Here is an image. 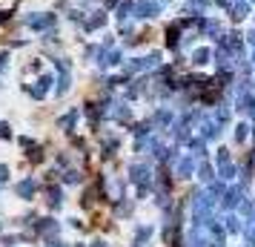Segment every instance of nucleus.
Here are the masks:
<instances>
[{
    "label": "nucleus",
    "mask_w": 255,
    "mask_h": 247,
    "mask_svg": "<svg viewBox=\"0 0 255 247\" xmlns=\"http://www.w3.org/2000/svg\"><path fill=\"white\" fill-rule=\"evenodd\" d=\"M52 83H55V75H52V72H43V75L35 81V86H29V83H26L23 89L32 95L35 101H43V98H46V92L52 89Z\"/></svg>",
    "instance_id": "nucleus-1"
},
{
    "label": "nucleus",
    "mask_w": 255,
    "mask_h": 247,
    "mask_svg": "<svg viewBox=\"0 0 255 247\" xmlns=\"http://www.w3.org/2000/svg\"><path fill=\"white\" fill-rule=\"evenodd\" d=\"M23 23L29 26V29H35V32H46V29H52V26H55V14H49V12L46 14H43V12H32Z\"/></svg>",
    "instance_id": "nucleus-2"
},
{
    "label": "nucleus",
    "mask_w": 255,
    "mask_h": 247,
    "mask_svg": "<svg viewBox=\"0 0 255 247\" xmlns=\"http://www.w3.org/2000/svg\"><path fill=\"white\" fill-rule=\"evenodd\" d=\"M14 193H17V199H23V201H35V193H37L35 178H23L20 184H14Z\"/></svg>",
    "instance_id": "nucleus-3"
},
{
    "label": "nucleus",
    "mask_w": 255,
    "mask_h": 247,
    "mask_svg": "<svg viewBox=\"0 0 255 247\" xmlns=\"http://www.w3.org/2000/svg\"><path fill=\"white\" fill-rule=\"evenodd\" d=\"M35 227H37V233L43 236V239H55V236L60 233L58 222H55L52 216H46V219H40V222H35Z\"/></svg>",
    "instance_id": "nucleus-4"
},
{
    "label": "nucleus",
    "mask_w": 255,
    "mask_h": 247,
    "mask_svg": "<svg viewBox=\"0 0 255 247\" xmlns=\"http://www.w3.org/2000/svg\"><path fill=\"white\" fill-rule=\"evenodd\" d=\"M46 201H49V210H58L60 204H63V193H60V187L49 184L46 187Z\"/></svg>",
    "instance_id": "nucleus-5"
},
{
    "label": "nucleus",
    "mask_w": 255,
    "mask_h": 247,
    "mask_svg": "<svg viewBox=\"0 0 255 247\" xmlns=\"http://www.w3.org/2000/svg\"><path fill=\"white\" fill-rule=\"evenodd\" d=\"M58 69H60L58 95H66V89H69V83H72V75H69V69H66V63H63V60H58Z\"/></svg>",
    "instance_id": "nucleus-6"
},
{
    "label": "nucleus",
    "mask_w": 255,
    "mask_h": 247,
    "mask_svg": "<svg viewBox=\"0 0 255 247\" xmlns=\"http://www.w3.org/2000/svg\"><path fill=\"white\" fill-rule=\"evenodd\" d=\"M75 121H78V112L72 109V112H66V115H63V118L58 121V127H60V130H66V132H69L72 127H75Z\"/></svg>",
    "instance_id": "nucleus-7"
},
{
    "label": "nucleus",
    "mask_w": 255,
    "mask_h": 247,
    "mask_svg": "<svg viewBox=\"0 0 255 247\" xmlns=\"http://www.w3.org/2000/svg\"><path fill=\"white\" fill-rule=\"evenodd\" d=\"M78 181H81V176H78L75 170H66V173H63V184H78Z\"/></svg>",
    "instance_id": "nucleus-8"
},
{
    "label": "nucleus",
    "mask_w": 255,
    "mask_h": 247,
    "mask_svg": "<svg viewBox=\"0 0 255 247\" xmlns=\"http://www.w3.org/2000/svg\"><path fill=\"white\" fill-rule=\"evenodd\" d=\"M0 138H3V141H9V138H12V127H9L6 121H0Z\"/></svg>",
    "instance_id": "nucleus-9"
},
{
    "label": "nucleus",
    "mask_w": 255,
    "mask_h": 247,
    "mask_svg": "<svg viewBox=\"0 0 255 247\" xmlns=\"http://www.w3.org/2000/svg\"><path fill=\"white\" fill-rule=\"evenodd\" d=\"M9 69V52H0V72Z\"/></svg>",
    "instance_id": "nucleus-10"
},
{
    "label": "nucleus",
    "mask_w": 255,
    "mask_h": 247,
    "mask_svg": "<svg viewBox=\"0 0 255 247\" xmlns=\"http://www.w3.org/2000/svg\"><path fill=\"white\" fill-rule=\"evenodd\" d=\"M6 181H9V167H6V164H0V187H3Z\"/></svg>",
    "instance_id": "nucleus-11"
},
{
    "label": "nucleus",
    "mask_w": 255,
    "mask_h": 247,
    "mask_svg": "<svg viewBox=\"0 0 255 247\" xmlns=\"http://www.w3.org/2000/svg\"><path fill=\"white\" fill-rule=\"evenodd\" d=\"M46 247H66V245H63L58 236H55V239H46Z\"/></svg>",
    "instance_id": "nucleus-12"
},
{
    "label": "nucleus",
    "mask_w": 255,
    "mask_h": 247,
    "mask_svg": "<svg viewBox=\"0 0 255 247\" xmlns=\"http://www.w3.org/2000/svg\"><path fill=\"white\" fill-rule=\"evenodd\" d=\"M9 17H12V9H3V12H0V23H6Z\"/></svg>",
    "instance_id": "nucleus-13"
},
{
    "label": "nucleus",
    "mask_w": 255,
    "mask_h": 247,
    "mask_svg": "<svg viewBox=\"0 0 255 247\" xmlns=\"http://www.w3.org/2000/svg\"><path fill=\"white\" fill-rule=\"evenodd\" d=\"M92 247H104V242H95V245Z\"/></svg>",
    "instance_id": "nucleus-14"
},
{
    "label": "nucleus",
    "mask_w": 255,
    "mask_h": 247,
    "mask_svg": "<svg viewBox=\"0 0 255 247\" xmlns=\"http://www.w3.org/2000/svg\"><path fill=\"white\" fill-rule=\"evenodd\" d=\"M0 230H3V224H0Z\"/></svg>",
    "instance_id": "nucleus-15"
}]
</instances>
